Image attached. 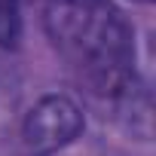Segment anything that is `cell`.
<instances>
[{
  "mask_svg": "<svg viewBox=\"0 0 156 156\" xmlns=\"http://www.w3.org/2000/svg\"><path fill=\"white\" fill-rule=\"evenodd\" d=\"M22 34L19 0H0V46H16Z\"/></svg>",
  "mask_w": 156,
  "mask_h": 156,
  "instance_id": "3",
  "label": "cell"
},
{
  "mask_svg": "<svg viewBox=\"0 0 156 156\" xmlns=\"http://www.w3.org/2000/svg\"><path fill=\"white\" fill-rule=\"evenodd\" d=\"M80 132H83V113L64 95L40 98L31 107V113L25 116V129H22L25 147L37 156H46V153L67 147Z\"/></svg>",
  "mask_w": 156,
  "mask_h": 156,
  "instance_id": "2",
  "label": "cell"
},
{
  "mask_svg": "<svg viewBox=\"0 0 156 156\" xmlns=\"http://www.w3.org/2000/svg\"><path fill=\"white\" fill-rule=\"evenodd\" d=\"M144 3H147V0H144Z\"/></svg>",
  "mask_w": 156,
  "mask_h": 156,
  "instance_id": "4",
  "label": "cell"
},
{
  "mask_svg": "<svg viewBox=\"0 0 156 156\" xmlns=\"http://www.w3.org/2000/svg\"><path fill=\"white\" fill-rule=\"evenodd\" d=\"M43 22L58 55L92 92L110 98L132 92V28L110 0H49Z\"/></svg>",
  "mask_w": 156,
  "mask_h": 156,
  "instance_id": "1",
  "label": "cell"
}]
</instances>
